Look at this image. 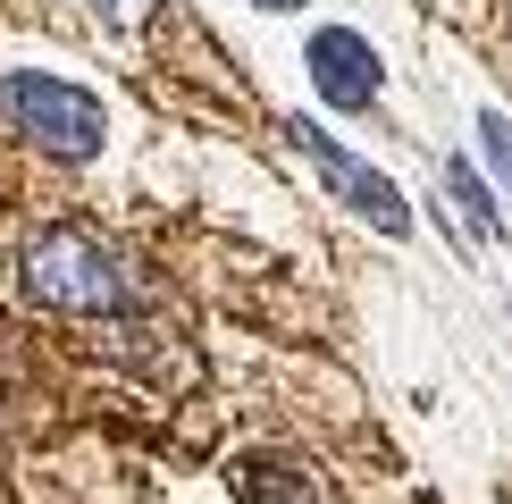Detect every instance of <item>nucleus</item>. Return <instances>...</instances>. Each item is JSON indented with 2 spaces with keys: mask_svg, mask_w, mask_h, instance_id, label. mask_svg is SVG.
<instances>
[{
  "mask_svg": "<svg viewBox=\"0 0 512 504\" xmlns=\"http://www.w3.org/2000/svg\"><path fill=\"white\" fill-rule=\"evenodd\" d=\"M236 496H244V504H328V488H319V479L303 471V462H286V454H261V462H244Z\"/></svg>",
  "mask_w": 512,
  "mask_h": 504,
  "instance_id": "39448f33",
  "label": "nucleus"
},
{
  "mask_svg": "<svg viewBox=\"0 0 512 504\" xmlns=\"http://www.w3.org/2000/svg\"><path fill=\"white\" fill-rule=\"evenodd\" d=\"M261 9H303V0H261Z\"/></svg>",
  "mask_w": 512,
  "mask_h": 504,
  "instance_id": "1a4fd4ad",
  "label": "nucleus"
},
{
  "mask_svg": "<svg viewBox=\"0 0 512 504\" xmlns=\"http://www.w3.org/2000/svg\"><path fill=\"white\" fill-rule=\"evenodd\" d=\"M93 9H101V17H135L143 0H93Z\"/></svg>",
  "mask_w": 512,
  "mask_h": 504,
  "instance_id": "6e6552de",
  "label": "nucleus"
},
{
  "mask_svg": "<svg viewBox=\"0 0 512 504\" xmlns=\"http://www.w3.org/2000/svg\"><path fill=\"white\" fill-rule=\"evenodd\" d=\"M286 135H294V152H303L319 177H328V194L345 202L353 219L387 227V236H412V202L395 194V177H387V168H370L361 152H345L336 135H319V118H286Z\"/></svg>",
  "mask_w": 512,
  "mask_h": 504,
  "instance_id": "7ed1b4c3",
  "label": "nucleus"
},
{
  "mask_svg": "<svg viewBox=\"0 0 512 504\" xmlns=\"http://www.w3.org/2000/svg\"><path fill=\"white\" fill-rule=\"evenodd\" d=\"M445 194H454V210H462V219H471V236H479V244H496V236H504V219H496V202L479 194V177H471V168H462V160L445 168Z\"/></svg>",
  "mask_w": 512,
  "mask_h": 504,
  "instance_id": "423d86ee",
  "label": "nucleus"
},
{
  "mask_svg": "<svg viewBox=\"0 0 512 504\" xmlns=\"http://www.w3.org/2000/svg\"><path fill=\"white\" fill-rule=\"evenodd\" d=\"M303 68H311V84H319V101H328V110H370L378 84H387L378 51H370L353 26H319L311 51H303Z\"/></svg>",
  "mask_w": 512,
  "mask_h": 504,
  "instance_id": "20e7f679",
  "label": "nucleus"
},
{
  "mask_svg": "<svg viewBox=\"0 0 512 504\" xmlns=\"http://www.w3.org/2000/svg\"><path fill=\"white\" fill-rule=\"evenodd\" d=\"M479 152H487V168L512 185V118H504V110H479Z\"/></svg>",
  "mask_w": 512,
  "mask_h": 504,
  "instance_id": "0eeeda50",
  "label": "nucleus"
},
{
  "mask_svg": "<svg viewBox=\"0 0 512 504\" xmlns=\"http://www.w3.org/2000/svg\"><path fill=\"white\" fill-rule=\"evenodd\" d=\"M17 294L34 311H59V320H118V311L143 303L135 261L93 236V227H42V236L17 252Z\"/></svg>",
  "mask_w": 512,
  "mask_h": 504,
  "instance_id": "f257e3e1",
  "label": "nucleus"
},
{
  "mask_svg": "<svg viewBox=\"0 0 512 504\" xmlns=\"http://www.w3.org/2000/svg\"><path fill=\"white\" fill-rule=\"evenodd\" d=\"M0 118H9L26 143L59 152V160H93L101 135H110V110H101L84 84L51 76V68H9L0 76Z\"/></svg>",
  "mask_w": 512,
  "mask_h": 504,
  "instance_id": "f03ea898",
  "label": "nucleus"
}]
</instances>
